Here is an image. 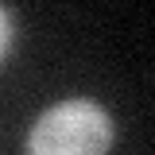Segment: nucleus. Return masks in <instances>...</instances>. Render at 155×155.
<instances>
[{
  "instance_id": "f03ea898",
  "label": "nucleus",
  "mask_w": 155,
  "mask_h": 155,
  "mask_svg": "<svg viewBox=\"0 0 155 155\" xmlns=\"http://www.w3.org/2000/svg\"><path fill=\"white\" fill-rule=\"evenodd\" d=\"M12 43H16V19H12V12L0 4V62H4L8 51H12Z\"/></svg>"
},
{
  "instance_id": "f257e3e1",
  "label": "nucleus",
  "mask_w": 155,
  "mask_h": 155,
  "mask_svg": "<svg viewBox=\"0 0 155 155\" xmlns=\"http://www.w3.org/2000/svg\"><path fill=\"white\" fill-rule=\"evenodd\" d=\"M113 116L93 97H66L51 105L27 132V155H109Z\"/></svg>"
}]
</instances>
